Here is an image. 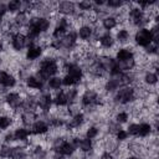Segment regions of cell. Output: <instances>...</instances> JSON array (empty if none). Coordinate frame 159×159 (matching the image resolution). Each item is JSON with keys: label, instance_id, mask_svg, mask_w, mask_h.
<instances>
[{"label": "cell", "instance_id": "cell-1", "mask_svg": "<svg viewBox=\"0 0 159 159\" xmlns=\"http://www.w3.org/2000/svg\"><path fill=\"white\" fill-rule=\"evenodd\" d=\"M135 97V91L133 87H129V86H124V87H120L117 89V93H116V97L114 99L122 104H127L129 102H132Z\"/></svg>", "mask_w": 159, "mask_h": 159}, {"label": "cell", "instance_id": "cell-2", "mask_svg": "<svg viewBox=\"0 0 159 159\" xmlns=\"http://www.w3.org/2000/svg\"><path fill=\"white\" fill-rule=\"evenodd\" d=\"M129 17L134 26H143L144 24L148 22V17L144 15L143 9H140L139 6H134L129 9Z\"/></svg>", "mask_w": 159, "mask_h": 159}, {"label": "cell", "instance_id": "cell-3", "mask_svg": "<svg viewBox=\"0 0 159 159\" xmlns=\"http://www.w3.org/2000/svg\"><path fill=\"white\" fill-rule=\"evenodd\" d=\"M134 40H135L137 45L143 46V47H147L148 45H150L153 42V37H152L150 30L149 29H145V27L139 29L135 32V35H134Z\"/></svg>", "mask_w": 159, "mask_h": 159}, {"label": "cell", "instance_id": "cell-4", "mask_svg": "<svg viewBox=\"0 0 159 159\" xmlns=\"http://www.w3.org/2000/svg\"><path fill=\"white\" fill-rule=\"evenodd\" d=\"M39 70L50 77V76H53V75L58 71V65H57V62H56L53 58H51V57H45V58L40 62V68H39Z\"/></svg>", "mask_w": 159, "mask_h": 159}, {"label": "cell", "instance_id": "cell-5", "mask_svg": "<svg viewBox=\"0 0 159 159\" xmlns=\"http://www.w3.org/2000/svg\"><path fill=\"white\" fill-rule=\"evenodd\" d=\"M29 22L32 24V25H35L36 29L40 31V34L41 32H46L50 29V25H51V21L47 17H45V16H35V17H31Z\"/></svg>", "mask_w": 159, "mask_h": 159}, {"label": "cell", "instance_id": "cell-6", "mask_svg": "<svg viewBox=\"0 0 159 159\" xmlns=\"http://www.w3.org/2000/svg\"><path fill=\"white\" fill-rule=\"evenodd\" d=\"M5 101L6 103L11 107V108H15V109H19L20 107H22V102L24 99L20 97V94L17 92H10L5 96Z\"/></svg>", "mask_w": 159, "mask_h": 159}, {"label": "cell", "instance_id": "cell-7", "mask_svg": "<svg viewBox=\"0 0 159 159\" xmlns=\"http://www.w3.org/2000/svg\"><path fill=\"white\" fill-rule=\"evenodd\" d=\"M97 98H98V93L96 91L88 88V89L84 91V93L82 96V104L86 106V107L97 104Z\"/></svg>", "mask_w": 159, "mask_h": 159}, {"label": "cell", "instance_id": "cell-8", "mask_svg": "<svg viewBox=\"0 0 159 159\" xmlns=\"http://www.w3.org/2000/svg\"><path fill=\"white\" fill-rule=\"evenodd\" d=\"M25 40L26 36L21 32H15L14 35H11V46L15 51H21L25 47Z\"/></svg>", "mask_w": 159, "mask_h": 159}, {"label": "cell", "instance_id": "cell-9", "mask_svg": "<svg viewBox=\"0 0 159 159\" xmlns=\"http://www.w3.org/2000/svg\"><path fill=\"white\" fill-rule=\"evenodd\" d=\"M77 40V32L76 31H70L66 36H63L62 39H60L61 42V48H71L75 46Z\"/></svg>", "mask_w": 159, "mask_h": 159}, {"label": "cell", "instance_id": "cell-10", "mask_svg": "<svg viewBox=\"0 0 159 159\" xmlns=\"http://www.w3.org/2000/svg\"><path fill=\"white\" fill-rule=\"evenodd\" d=\"M36 103H37V107H40L43 112H47L51 108L52 97H51L50 93H43V94H41L40 97L36 98Z\"/></svg>", "mask_w": 159, "mask_h": 159}, {"label": "cell", "instance_id": "cell-11", "mask_svg": "<svg viewBox=\"0 0 159 159\" xmlns=\"http://www.w3.org/2000/svg\"><path fill=\"white\" fill-rule=\"evenodd\" d=\"M41 55H42V46L34 43V45H31L30 47H27V51H26V60L34 61V60L39 58Z\"/></svg>", "mask_w": 159, "mask_h": 159}, {"label": "cell", "instance_id": "cell-12", "mask_svg": "<svg viewBox=\"0 0 159 159\" xmlns=\"http://www.w3.org/2000/svg\"><path fill=\"white\" fill-rule=\"evenodd\" d=\"M57 11L63 14V15H73L76 12L75 4L71 1H61L57 5Z\"/></svg>", "mask_w": 159, "mask_h": 159}, {"label": "cell", "instance_id": "cell-13", "mask_svg": "<svg viewBox=\"0 0 159 159\" xmlns=\"http://www.w3.org/2000/svg\"><path fill=\"white\" fill-rule=\"evenodd\" d=\"M47 132H48V124L45 120L39 119V120L34 122L31 125V133H34V134L40 135V134H45Z\"/></svg>", "mask_w": 159, "mask_h": 159}, {"label": "cell", "instance_id": "cell-14", "mask_svg": "<svg viewBox=\"0 0 159 159\" xmlns=\"http://www.w3.org/2000/svg\"><path fill=\"white\" fill-rule=\"evenodd\" d=\"M83 122H84V116H83V113L78 112L66 123V127H67V129H75V128H78L80 125H82Z\"/></svg>", "mask_w": 159, "mask_h": 159}, {"label": "cell", "instance_id": "cell-15", "mask_svg": "<svg viewBox=\"0 0 159 159\" xmlns=\"http://www.w3.org/2000/svg\"><path fill=\"white\" fill-rule=\"evenodd\" d=\"M116 57H117V61L120 62V61H125V60H129V58H133V52L129 50V48H119L116 53Z\"/></svg>", "mask_w": 159, "mask_h": 159}, {"label": "cell", "instance_id": "cell-16", "mask_svg": "<svg viewBox=\"0 0 159 159\" xmlns=\"http://www.w3.org/2000/svg\"><path fill=\"white\" fill-rule=\"evenodd\" d=\"M77 36H80L82 40H88L92 36V27L89 25H82L80 26L77 31Z\"/></svg>", "mask_w": 159, "mask_h": 159}, {"label": "cell", "instance_id": "cell-17", "mask_svg": "<svg viewBox=\"0 0 159 159\" xmlns=\"http://www.w3.org/2000/svg\"><path fill=\"white\" fill-rule=\"evenodd\" d=\"M26 86L32 89H41L42 88V82L36 77V76H29L26 78Z\"/></svg>", "mask_w": 159, "mask_h": 159}, {"label": "cell", "instance_id": "cell-18", "mask_svg": "<svg viewBox=\"0 0 159 159\" xmlns=\"http://www.w3.org/2000/svg\"><path fill=\"white\" fill-rule=\"evenodd\" d=\"M35 118H36V114L32 111H24L21 114V120L25 125H30V124L32 125V123L35 122Z\"/></svg>", "mask_w": 159, "mask_h": 159}, {"label": "cell", "instance_id": "cell-19", "mask_svg": "<svg viewBox=\"0 0 159 159\" xmlns=\"http://www.w3.org/2000/svg\"><path fill=\"white\" fill-rule=\"evenodd\" d=\"M29 21H30V19H29V16H27V12L20 11V12L16 14L14 22H15L16 26H22V25H29Z\"/></svg>", "mask_w": 159, "mask_h": 159}, {"label": "cell", "instance_id": "cell-20", "mask_svg": "<svg viewBox=\"0 0 159 159\" xmlns=\"http://www.w3.org/2000/svg\"><path fill=\"white\" fill-rule=\"evenodd\" d=\"M75 149H76V147H75L71 142H66V140H65L63 144L61 145L58 153H61L62 155H72V154L75 153Z\"/></svg>", "mask_w": 159, "mask_h": 159}, {"label": "cell", "instance_id": "cell-21", "mask_svg": "<svg viewBox=\"0 0 159 159\" xmlns=\"http://www.w3.org/2000/svg\"><path fill=\"white\" fill-rule=\"evenodd\" d=\"M102 26L106 30H112L117 26V19L114 16H106L102 20Z\"/></svg>", "mask_w": 159, "mask_h": 159}, {"label": "cell", "instance_id": "cell-22", "mask_svg": "<svg viewBox=\"0 0 159 159\" xmlns=\"http://www.w3.org/2000/svg\"><path fill=\"white\" fill-rule=\"evenodd\" d=\"M29 134H30V132H29L26 128H22V127L16 128L15 132H14L15 140H21V142H22V140H26L27 137H29Z\"/></svg>", "mask_w": 159, "mask_h": 159}, {"label": "cell", "instance_id": "cell-23", "mask_svg": "<svg viewBox=\"0 0 159 159\" xmlns=\"http://www.w3.org/2000/svg\"><path fill=\"white\" fill-rule=\"evenodd\" d=\"M99 43H101L104 48H109V47H112V46L114 45V40H113L112 35L104 34V35H102V36L99 37Z\"/></svg>", "mask_w": 159, "mask_h": 159}, {"label": "cell", "instance_id": "cell-24", "mask_svg": "<svg viewBox=\"0 0 159 159\" xmlns=\"http://www.w3.org/2000/svg\"><path fill=\"white\" fill-rule=\"evenodd\" d=\"M78 148H81V150L83 153H88L92 150L93 148V144H92V139H88V138H83L80 140V144H78Z\"/></svg>", "mask_w": 159, "mask_h": 159}, {"label": "cell", "instance_id": "cell-25", "mask_svg": "<svg viewBox=\"0 0 159 159\" xmlns=\"http://www.w3.org/2000/svg\"><path fill=\"white\" fill-rule=\"evenodd\" d=\"M6 6H7V11L17 12V11H20L22 9V1H20V0H10Z\"/></svg>", "mask_w": 159, "mask_h": 159}, {"label": "cell", "instance_id": "cell-26", "mask_svg": "<svg viewBox=\"0 0 159 159\" xmlns=\"http://www.w3.org/2000/svg\"><path fill=\"white\" fill-rule=\"evenodd\" d=\"M117 62H118V61H117ZM118 66H119L120 72H122V71H129V70H132V68L135 66V61H134V58H129V60L118 62Z\"/></svg>", "mask_w": 159, "mask_h": 159}, {"label": "cell", "instance_id": "cell-27", "mask_svg": "<svg viewBox=\"0 0 159 159\" xmlns=\"http://www.w3.org/2000/svg\"><path fill=\"white\" fill-rule=\"evenodd\" d=\"M52 102L57 106V107H62V106H66L68 103V99L66 97V93L63 92H58L55 97V99H52Z\"/></svg>", "mask_w": 159, "mask_h": 159}, {"label": "cell", "instance_id": "cell-28", "mask_svg": "<svg viewBox=\"0 0 159 159\" xmlns=\"http://www.w3.org/2000/svg\"><path fill=\"white\" fill-rule=\"evenodd\" d=\"M10 157L12 159H25L26 158V150L22 147L12 148V152H11V155Z\"/></svg>", "mask_w": 159, "mask_h": 159}, {"label": "cell", "instance_id": "cell-29", "mask_svg": "<svg viewBox=\"0 0 159 159\" xmlns=\"http://www.w3.org/2000/svg\"><path fill=\"white\" fill-rule=\"evenodd\" d=\"M48 87L52 88V89H58L61 86H62V78L61 77H57V76H53V77H50L48 81Z\"/></svg>", "mask_w": 159, "mask_h": 159}, {"label": "cell", "instance_id": "cell-30", "mask_svg": "<svg viewBox=\"0 0 159 159\" xmlns=\"http://www.w3.org/2000/svg\"><path fill=\"white\" fill-rule=\"evenodd\" d=\"M116 37H117V40H118L119 42H127V41L129 40V37H130V34H129L128 30H125V29H120L119 31H117Z\"/></svg>", "mask_w": 159, "mask_h": 159}, {"label": "cell", "instance_id": "cell-31", "mask_svg": "<svg viewBox=\"0 0 159 159\" xmlns=\"http://www.w3.org/2000/svg\"><path fill=\"white\" fill-rule=\"evenodd\" d=\"M152 133V125L149 123H142L139 124V132H138V135L140 137H147Z\"/></svg>", "mask_w": 159, "mask_h": 159}, {"label": "cell", "instance_id": "cell-32", "mask_svg": "<svg viewBox=\"0 0 159 159\" xmlns=\"http://www.w3.org/2000/svg\"><path fill=\"white\" fill-rule=\"evenodd\" d=\"M158 81V76L154 72H147L144 76V82L147 84H155Z\"/></svg>", "mask_w": 159, "mask_h": 159}, {"label": "cell", "instance_id": "cell-33", "mask_svg": "<svg viewBox=\"0 0 159 159\" xmlns=\"http://www.w3.org/2000/svg\"><path fill=\"white\" fill-rule=\"evenodd\" d=\"M32 157H34V159H45V157H46V152L43 150L42 147L37 145V147L34 149V152H32Z\"/></svg>", "mask_w": 159, "mask_h": 159}, {"label": "cell", "instance_id": "cell-34", "mask_svg": "<svg viewBox=\"0 0 159 159\" xmlns=\"http://www.w3.org/2000/svg\"><path fill=\"white\" fill-rule=\"evenodd\" d=\"M12 124V118L7 116H0V129H6Z\"/></svg>", "mask_w": 159, "mask_h": 159}, {"label": "cell", "instance_id": "cell-35", "mask_svg": "<svg viewBox=\"0 0 159 159\" xmlns=\"http://www.w3.org/2000/svg\"><path fill=\"white\" fill-rule=\"evenodd\" d=\"M98 133H99V130H98L97 127H94V125L88 127L87 130H86V138H88V139H93V138H96V137L98 135Z\"/></svg>", "mask_w": 159, "mask_h": 159}, {"label": "cell", "instance_id": "cell-36", "mask_svg": "<svg viewBox=\"0 0 159 159\" xmlns=\"http://www.w3.org/2000/svg\"><path fill=\"white\" fill-rule=\"evenodd\" d=\"M11 152H12V148L10 145H2L0 148V157L1 158H10Z\"/></svg>", "mask_w": 159, "mask_h": 159}, {"label": "cell", "instance_id": "cell-37", "mask_svg": "<svg viewBox=\"0 0 159 159\" xmlns=\"http://www.w3.org/2000/svg\"><path fill=\"white\" fill-rule=\"evenodd\" d=\"M15 84H16V78H15L12 75H9V76L6 77V80H5V82L2 83V86L6 87V88H11V87H14Z\"/></svg>", "mask_w": 159, "mask_h": 159}, {"label": "cell", "instance_id": "cell-38", "mask_svg": "<svg viewBox=\"0 0 159 159\" xmlns=\"http://www.w3.org/2000/svg\"><path fill=\"white\" fill-rule=\"evenodd\" d=\"M77 93H78L77 88H71V89L67 91L66 97H67V99H68L70 103H73V102H75V99H76V97H77Z\"/></svg>", "mask_w": 159, "mask_h": 159}, {"label": "cell", "instance_id": "cell-39", "mask_svg": "<svg viewBox=\"0 0 159 159\" xmlns=\"http://www.w3.org/2000/svg\"><path fill=\"white\" fill-rule=\"evenodd\" d=\"M77 5H78V7H80L81 10H83V11H88V10H91L92 6H93V4H92L91 1H88V0H82V1H80Z\"/></svg>", "mask_w": 159, "mask_h": 159}, {"label": "cell", "instance_id": "cell-40", "mask_svg": "<svg viewBox=\"0 0 159 159\" xmlns=\"http://www.w3.org/2000/svg\"><path fill=\"white\" fill-rule=\"evenodd\" d=\"M106 4L108 7H112V9H119L120 6L124 5V2L120 0H108V1H106Z\"/></svg>", "mask_w": 159, "mask_h": 159}, {"label": "cell", "instance_id": "cell-41", "mask_svg": "<svg viewBox=\"0 0 159 159\" xmlns=\"http://www.w3.org/2000/svg\"><path fill=\"white\" fill-rule=\"evenodd\" d=\"M138 132H139V124H137V123H132V124L128 125V130H127L128 134L138 135Z\"/></svg>", "mask_w": 159, "mask_h": 159}, {"label": "cell", "instance_id": "cell-42", "mask_svg": "<svg viewBox=\"0 0 159 159\" xmlns=\"http://www.w3.org/2000/svg\"><path fill=\"white\" fill-rule=\"evenodd\" d=\"M128 119V113L127 112H119L116 114V122L117 123H124Z\"/></svg>", "mask_w": 159, "mask_h": 159}, {"label": "cell", "instance_id": "cell-43", "mask_svg": "<svg viewBox=\"0 0 159 159\" xmlns=\"http://www.w3.org/2000/svg\"><path fill=\"white\" fill-rule=\"evenodd\" d=\"M116 135H117V140H118V142H123V140H125V139L128 138V133H127L125 130H123V129H119V130L116 133Z\"/></svg>", "mask_w": 159, "mask_h": 159}, {"label": "cell", "instance_id": "cell-44", "mask_svg": "<svg viewBox=\"0 0 159 159\" xmlns=\"http://www.w3.org/2000/svg\"><path fill=\"white\" fill-rule=\"evenodd\" d=\"M157 51H158V45H155V43H150V45H148L147 47H145V52L147 53H157Z\"/></svg>", "mask_w": 159, "mask_h": 159}, {"label": "cell", "instance_id": "cell-45", "mask_svg": "<svg viewBox=\"0 0 159 159\" xmlns=\"http://www.w3.org/2000/svg\"><path fill=\"white\" fill-rule=\"evenodd\" d=\"M108 128H109V132L111 133H117L119 129H120V127H119V123H113V122H111L109 123V125H108Z\"/></svg>", "mask_w": 159, "mask_h": 159}, {"label": "cell", "instance_id": "cell-46", "mask_svg": "<svg viewBox=\"0 0 159 159\" xmlns=\"http://www.w3.org/2000/svg\"><path fill=\"white\" fill-rule=\"evenodd\" d=\"M9 76V73L6 71H0V84H2L6 80V77Z\"/></svg>", "mask_w": 159, "mask_h": 159}, {"label": "cell", "instance_id": "cell-47", "mask_svg": "<svg viewBox=\"0 0 159 159\" xmlns=\"http://www.w3.org/2000/svg\"><path fill=\"white\" fill-rule=\"evenodd\" d=\"M12 140H15L14 133H7V134L5 135V142H6V143H10V142H12Z\"/></svg>", "mask_w": 159, "mask_h": 159}, {"label": "cell", "instance_id": "cell-48", "mask_svg": "<svg viewBox=\"0 0 159 159\" xmlns=\"http://www.w3.org/2000/svg\"><path fill=\"white\" fill-rule=\"evenodd\" d=\"M6 11H7V6H6V4L0 2V15H1V16H2V15H5V14H6Z\"/></svg>", "mask_w": 159, "mask_h": 159}, {"label": "cell", "instance_id": "cell-49", "mask_svg": "<svg viewBox=\"0 0 159 159\" xmlns=\"http://www.w3.org/2000/svg\"><path fill=\"white\" fill-rule=\"evenodd\" d=\"M99 159H113V155H112L111 153H108V152H107V153H103V154L101 155V158H99Z\"/></svg>", "mask_w": 159, "mask_h": 159}, {"label": "cell", "instance_id": "cell-50", "mask_svg": "<svg viewBox=\"0 0 159 159\" xmlns=\"http://www.w3.org/2000/svg\"><path fill=\"white\" fill-rule=\"evenodd\" d=\"M94 4H96V5H98V6H102V5H104V4H106V1H104V0H96V1H94Z\"/></svg>", "mask_w": 159, "mask_h": 159}, {"label": "cell", "instance_id": "cell-51", "mask_svg": "<svg viewBox=\"0 0 159 159\" xmlns=\"http://www.w3.org/2000/svg\"><path fill=\"white\" fill-rule=\"evenodd\" d=\"M1 22H2V16L0 15V24H1Z\"/></svg>", "mask_w": 159, "mask_h": 159}, {"label": "cell", "instance_id": "cell-52", "mask_svg": "<svg viewBox=\"0 0 159 159\" xmlns=\"http://www.w3.org/2000/svg\"><path fill=\"white\" fill-rule=\"evenodd\" d=\"M127 159H135V157H129V158H127Z\"/></svg>", "mask_w": 159, "mask_h": 159}, {"label": "cell", "instance_id": "cell-53", "mask_svg": "<svg viewBox=\"0 0 159 159\" xmlns=\"http://www.w3.org/2000/svg\"><path fill=\"white\" fill-rule=\"evenodd\" d=\"M1 60H2V58H1V57H0V65H1Z\"/></svg>", "mask_w": 159, "mask_h": 159}, {"label": "cell", "instance_id": "cell-54", "mask_svg": "<svg viewBox=\"0 0 159 159\" xmlns=\"http://www.w3.org/2000/svg\"><path fill=\"white\" fill-rule=\"evenodd\" d=\"M135 159H143V158H135Z\"/></svg>", "mask_w": 159, "mask_h": 159}]
</instances>
